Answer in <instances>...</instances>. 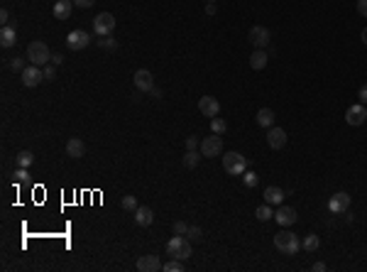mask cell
<instances>
[{
    "label": "cell",
    "instance_id": "cell-39",
    "mask_svg": "<svg viewBox=\"0 0 367 272\" xmlns=\"http://www.w3.org/2000/svg\"><path fill=\"white\" fill-rule=\"evenodd\" d=\"M98 44H101L103 49H115V47H118V44H115V39H101Z\"/></svg>",
    "mask_w": 367,
    "mask_h": 272
},
{
    "label": "cell",
    "instance_id": "cell-27",
    "mask_svg": "<svg viewBox=\"0 0 367 272\" xmlns=\"http://www.w3.org/2000/svg\"><path fill=\"white\" fill-rule=\"evenodd\" d=\"M162 270H164V272H184L186 268H184V260H176V258H171L169 263H164V265H162Z\"/></svg>",
    "mask_w": 367,
    "mask_h": 272
},
{
    "label": "cell",
    "instance_id": "cell-32",
    "mask_svg": "<svg viewBox=\"0 0 367 272\" xmlns=\"http://www.w3.org/2000/svg\"><path fill=\"white\" fill-rule=\"evenodd\" d=\"M15 181L17 184H25V181H29V174H27V167H20V169H15Z\"/></svg>",
    "mask_w": 367,
    "mask_h": 272
},
{
    "label": "cell",
    "instance_id": "cell-22",
    "mask_svg": "<svg viewBox=\"0 0 367 272\" xmlns=\"http://www.w3.org/2000/svg\"><path fill=\"white\" fill-rule=\"evenodd\" d=\"M15 42H17V39H15V27H10V25H2V30H0V44H2L5 49H10Z\"/></svg>",
    "mask_w": 367,
    "mask_h": 272
},
{
    "label": "cell",
    "instance_id": "cell-20",
    "mask_svg": "<svg viewBox=\"0 0 367 272\" xmlns=\"http://www.w3.org/2000/svg\"><path fill=\"white\" fill-rule=\"evenodd\" d=\"M267 61H269L267 52H264V49H257V52L250 54V69H254V71H262V69L267 66Z\"/></svg>",
    "mask_w": 367,
    "mask_h": 272
},
{
    "label": "cell",
    "instance_id": "cell-6",
    "mask_svg": "<svg viewBox=\"0 0 367 272\" xmlns=\"http://www.w3.org/2000/svg\"><path fill=\"white\" fill-rule=\"evenodd\" d=\"M201 154L203 157H218V154H223V137L221 135H211V137H203L201 140Z\"/></svg>",
    "mask_w": 367,
    "mask_h": 272
},
{
    "label": "cell",
    "instance_id": "cell-30",
    "mask_svg": "<svg viewBox=\"0 0 367 272\" xmlns=\"http://www.w3.org/2000/svg\"><path fill=\"white\" fill-rule=\"evenodd\" d=\"M120 206H122L125 211H135V209H137V199H135L132 194H127V196H122V201H120Z\"/></svg>",
    "mask_w": 367,
    "mask_h": 272
},
{
    "label": "cell",
    "instance_id": "cell-26",
    "mask_svg": "<svg viewBox=\"0 0 367 272\" xmlns=\"http://www.w3.org/2000/svg\"><path fill=\"white\" fill-rule=\"evenodd\" d=\"M301 245H304V250H309V253H313V250H318L321 248V241H318V236H313V233H309L304 241H301Z\"/></svg>",
    "mask_w": 367,
    "mask_h": 272
},
{
    "label": "cell",
    "instance_id": "cell-9",
    "mask_svg": "<svg viewBox=\"0 0 367 272\" xmlns=\"http://www.w3.org/2000/svg\"><path fill=\"white\" fill-rule=\"evenodd\" d=\"M132 81H135L137 91H142V93H152V89H154V76L147 69H137L135 76H132Z\"/></svg>",
    "mask_w": 367,
    "mask_h": 272
},
{
    "label": "cell",
    "instance_id": "cell-42",
    "mask_svg": "<svg viewBox=\"0 0 367 272\" xmlns=\"http://www.w3.org/2000/svg\"><path fill=\"white\" fill-rule=\"evenodd\" d=\"M358 98H360V103L365 106V103H367V86H363V89L358 91Z\"/></svg>",
    "mask_w": 367,
    "mask_h": 272
},
{
    "label": "cell",
    "instance_id": "cell-24",
    "mask_svg": "<svg viewBox=\"0 0 367 272\" xmlns=\"http://www.w3.org/2000/svg\"><path fill=\"white\" fill-rule=\"evenodd\" d=\"M201 152H196V150H186V154H184V167L186 169H196L198 167V162H201Z\"/></svg>",
    "mask_w": 367,
    "mask_h": 272
},
{
    "label": "cell",
    "instance_id": "cell-21",
    "mask_svg": "<svg viewBox=\"0 0 367 272\" xmlns=\"http://www.w3.org/2000/svg\"><path fill=\"white\" fill-rule=\"evenodd\" d=\"M284 201V191L279 186H267L264 189V204H282Z\"/></svg>",
    "mask_w": 367,
    "mask_h": 272
},
{
    "label": "cell",
    "instance_id": "cell-8",
    "mask_svg": "<svg viewBox=\"0 0 367 272\" xmlns=\"http://www.w3.org/2000/svg\"><path fill=\"white\" fill-rule=\"evenodd\" d=\"M44 81V71L37 66V64H29L27 69L22 71V84L27 86V89H34V86H39Z\"/></svg>",
    "mask_w": 367,
    "mask_h": 272
},
{
    "label": "cell",
    "instance_id": "cell-41",
    "mask_svg": "<svg viewBox=\"0 0 367 272\" xmlns=\"http://www.w3.org/2000/svg\"><path fill=\"white\" fill-rule=\"evenodd\" d=\"M311 270H313V272H326V270H328V265H326V263H313V265H311Z\"/></svg>",
    "mask_w": 367,
    "mask_h": 272
},
{
    "label": "cell",
    "instance_id": "cell-31",
    "mask_svg": "<svg viewBox=\"0 0 367 272\" xmlns=\"http://www.w3.org/2000/svg\"><path fill=\"white\" fill-rule=\"evenodd\" d=\"M186 238L191 243H198L201 238H203V231L198 228V226H189V233H186Z\"/></svg>",
    "mask_w": 367,
    "mask_h": 272
},
{
    "label": "cell",
    "instance_id": "cell-5",
    "mask_svg": "<svg viewBox=\"0 0 367 272\" xmlns=\"http://www.w3.org/2000/svg\"><path fill=\"white\" fill-rule=\"evenodd\" d=\"M113 30H115V17L111 12H101V15L93 17V32L98 37H108V34H113Z\"/></svg>",
    "mask_w": 367,
    "mask_h": 272
},
{
    "label": "cell",
    "instance_id": "cell-44",
    "mask_svg": "<svg viewBox=\"0 0 367 272\" xmlns=\"http://www.w3.org/2000/svg\"><path fill=\"white\" fill-rule=\"evenodd\" d=\"M206 12L208 15H216V2H206Z\"/></svg>",
    "mask_w": 367,
    "mask_h": 272
},
{
    "label": "cell",
    "instance_id": "cell-12",
    "mask_svg": "<svg viewBox=\"0 0 367 272\" xmlns=\"http://www.w3.org/2000/svg\"><path fill=\"white\" fill-rule=\"evenodd\" d=\"M348 206H350V194H348V191L333 194L331 201H328V211L331 213H345L348 211Z\"/></svg>",
    "mask_w": 367,
    "mask_h": 272
},
{
    "label": "cell",
    "instance_id": "cell-16",
    "mask_svg": "<svg viewBox=\"0 0 367 272\" xmlns=\"http://www.w3.org/2000/svg\"><path fill=\"white\" fill-rule=\"evenodd\" d=\"M274 218H277L279 226L286 228V226H294L299 216H296V209H291V206H279V211L274 213Z\"/></svg>",
    "mask_w": 367,
    "mask_h": 272
},
{
    "label": "cell",
    "instance_id": "cell-1",
    "mask_svg": "<svg viewBox=\"0 0 367 272\" xmlns=\"http://www.w3.org/2000/svg\"><path fill=\"white\" fill-rule=\"evenodd\" d=\"M274 248L284 253V255H296L299 253V248H301V241H299V236H294L291 231H279L277 236H274Z\"/></svg>",
    "mask_w": 367,
    "mask_h": 272
},
{
    "label": "cell",
    "instance_id": "cell-17",
    "mask_svg": "<svg viewBox=\"0 0 367 272\" xmlns=\"http://www.w3.org/2000/svg\"><path fill=\"white\" fill-rule=\"evenodd\" d=\"M132 218H135V223L142 226V228H147V226H152V221H154V213L149 206H137L135 211H132Z\"/></svg>",
    "mask_w": 367,
    "mask_h": 272
},
{
    "label": "cell",
    "instance_id": "cell-46",
    "mask_svg": "<svg viewBox=\"0 0 367 272\" xmlns=\"http://www.w3.org/2000/svg\"><path fill=\"white\" fill-rule=\"evenodd\" d=\"M360 37H363V42H365V47H367V27L363 30V34H360Z\"/></svg>",
    "mask_w": 367,
    "mask_h": 272
},
{
    "label": "cell",
    "instance_id": "cell-28",
    "mask_svg": "<svg viewBox=\"0 0 367 272\" xmlns=\"http://www.w3.org/2000/svg\"><path fill=\"white\" fill-rule=\"evenodd\" d=\"M254 216H257V221H269V218H274L272 204H264V206H259V209L254 211Z\"/></svg>",
    "mask_w": 367,
    "mask_h": 272
},
{
    "label": "cell",
    "instance_id": "cell-23",
    "mask_svg": "<svg viewBox=\"0 0 367 272\" xmlns=\"http://www.w3.org/2000/svg\"><path fill=\"white\" fill-rule=\"evenodd\" d=\"M257 125H262V128H272V125H274V111H272V108H262V111H257Z\"/></svg>",
    "mask_w": 367,
    "mask_h": 272
},
{
    "label": "cell",
    "instance_id": "cell-33",
    "mask_svg": "<svg viewBox=\"0 0 367 272\" xmlns=\"http://www.w3.org/2000/svg\"><path fill=\"white\" fill-rule=\"evenodd\" d=\"M189 233V223L186 221H176L174 223V236H186Z\"/></svg>",
    "mask_w": 367,
    "mask_h": 272
},
{
    "label": "cell",
    "instance_id": "cell-43",
    "mask_svg": "<svg viewBox=\"0 0 367 272\" xmlns=\"http://www.w3.org/2000/svg\"><path fill=\"white\" fill-rule=\"evenodd\" d=\"M0 22H2V25H7V22H10V12H7L5 7L0 10Z\"/></svg>",
    "mask_w": 367,
    "mask_h": 272
},
{
    "label": "cell",
    "instance_id": "cell-18",
    "mask_svg": "<svg viewBox=\"0 0 367 272\" xmlns=\"http://www.w3.org/2000/svg\"><path fill=\"white\" fill-rule=\"evenodd\" d=\"M66 154H69L71 159H81L86 154V142L81 137H71V140L66 142Z\"/></svg>",
    "mask_w": 367,
    "mask_h": 272
},
{
    "label": "cell",
    "instance_id": "cell-37",
    "mask_svg": "<svg viewBox=\"0 0 367 272\" xmlns=\"http://www.w3.org/2000/svg\"><path fill=\"white\" fill-rule=\"evenodd\" d=\"M198 147H201L198 137H194V135H191V137H186V150H198Z\"/></svg>",
    "mask_w": 367,
    "mask_h": 272
},
{
    "label": "cell",
    "instance_id": "cell-14",
    "mask_svg": "<svg viewBox=\"0 0 367 272\" xmlns=\"http://www.w3.org/2000/svg\"><path fill=\"white\" fill-rule=\"evenodd\" d=\"M267 145H269L272 150H282L284 145H286V133H284L282 128H269V133H267Z\"/></svg>",
    "mask_w": 367,
    "mask_h": 272
},
{
    "label": "cell",
    "instance_id": "cell-29",
    "mask_svg": "<svg viewBox=\"0 0 367 272\" xmlns=\"http://www.w3.org/2000/svg\"><path fill=\"white\" fill-rule=\"evenodd\" d=\"M211 130L216 133V135H223L228 130V123L223 118H211Z\"/></svg>",
    "mask_w": 367,
    "mask_h": 272
},
{
    "label": "cell",
    "instance_id": "cell-19",
    "mask_svg": "<svg viewBox=\"0 0 367 272\" xmlns=\"http://www.w3.org/2000/svg\"><path fill=\"white\" fill-rule=\"evenodd\" d=\"M74 12V2L71 0H57L54 2V17L57 20H69Z\"/></svg>",
    "mask_w": 367,
    "mask_h": 272
},
{
    "label": "cell",
    "instance_id": "cell-40",
    "mask_svg": "<svg viewBox=\"0 0 367 272\" xmlns=\"http://www.w3.org/2000/svg\"><path fill=\"white\" fill-rule=\"evenodd\" d=\"M358 12L363 17H367V0H358Z\"/></svg>",
    "mask_w": 367,
    "mask_h": 272
},
{
    "label": "cell",
    "instance_id": "cell-47",
    "mask_svg": "<svg viewBox=\"0 0 367 272\" xmlns=\"http://www.w3.org/2000/svg\"><path fill=\"white\" fill-rule=\"evenodd\" d=\"M206 2H216V0H206Z\"/></svg>",
    "mask_w": 367,
    "mask_h": 272
},
{
    "label": "cell",
    "instance_id": "cell-13",
    "mask_svg": "<svg viewBox=\"0 0 367 272\" xmlns=\"http://www.w3.org/2000/svg\"><path fill=\"white\" fill-rule=\"evenodd\" d=\"M250 44H254L257 49H264L269 44V30L262 27V25H254L250 30Z\"/></svg>",
    "mask_w": 367,
    "mask_h": 272
},
{
    "label": "cell",
    "instance_id": "cell-3",
    "mask_svg": "<svg viewBox=\"0 0 367 272\" xmlns=\"http://www.w3.org/2000/svg\"><path fill=\"white\" fill-rule=\"evenodd\" d=\"M27 59H29V64L47 66V64L52 61V52H49V47H47L44 42L34 39V42H29V47H27Z\"/></svg>",
    "mask_w": 367,
    "mask_h": 272
},
{
    "label": "cell",
    "instance_id": "cell-36",
    "mask_svg": "<svg viewBox=\"0 0 367 272\" xmlns=\"http://www.w3.org/2000/svg\"><path fill=\"white\" fill-rule=\"evenodd\" d=\"M42 71H44V81H54V79H57V71H54V64H47V66H44Z\"/></svg>",
    "mask_w": 367,
    "mask_h": 272
},
{
    "label": "cell",
    "instance_id": "cell-45",
    "mask_svg": "<svg viewBox=\"0 0 367 272\" xmlns=\"http://www.w3.org/2000/svg\"><path fill=\"white\" fill-rule=\"evenodd\" d=\"M61 61H64V57H61V54H54V57H52V64H54V66H57V64H61Z\"/></svg>",
    "mask_w": 367,
    "mask_h": 272
},
{
    "label": "cell",
    "instance_id": "cell-11",
    "mask_svg": "<svg viewBox=\"0 0 367 272\" xmlns=\"http://www.w3.org/2000/svg\"><path fill=\"white\" fill-rule=\"evenodd\" d=\"M345 121L348 125H353V128H358V125H363L367 121V108L363 103H355V106H350L348 111H345Z\"/></svg>",
    "mask_w": 367,
    "mask_h": 272
},
{
    "label": "cell",
    "instance_id": "cell-2",
    "mask_svg": "<svg viewBox=\"0 0 367 272\" xmlns=\"http://www.w3.org/2000/svg\"><path fill=\"white\" fill-rule=\"evenodd\" d=\"M223 169H226L230 177L245 174L247 172V157H243L240 152H226L223 154Z\"/></svg>",
    "mask_w": 367,
    "mask_h": 272
},
{
    "label": "cell",
    "instance_id": "cell-4",
    "mask_svg": "<svg viewBox=\"0 0 367 272\" xmlns=\"http://www.w3.org/2000/svg\"><path fill=\"white\" fill-rule=\"evenodd\" d=\"M167 253L176 260H189L191 258V241L186 236H174L169 243H167Z\"/></svg>",
    "mask_w": 367,
    "mask_h": 272
},
{
    "label": "cell",
    "instance_id": "cell-7",
    "mask_svg": "<svg viewBox=\"0 0 367 272\" xmlns=\"http://www.w3.org/2000/svg\"><path fill=\"white\" fill-rule=\"evenodd\" d=\"M91 44V34L84 30H71L66 34V47L71 49V52H81Z\"/></svg>",
    "mask_w": 367,
    "mask_h": 272
},
{
    "label": "cell",
    "instance_id": "cell-10",
    "mask_svg": "<svg viewBox=\"0 0 367 272\" xmlns=\"http://www.w3.org/2000/svg\"><path fill=\"white\" fill-rule=\"evenodd\" d=\"M198 111H201L203 118H216L218 111H221V103L213 96H203V98H198Z\"/></svg>",
    "mask_w": 367,
    "mask_h": 272
},
{
    "label": "cell",
    "instance_id": "cell-35",
    "mask_svg": "<svg viewBox=\"0 0 367 272\" xmlns=\"http://www.w3.org/2000/svg\"><path fill=\"white\" fill-rule=\"evenodd\" d=\"M243 181H245V186H250V189H252V186H257L259 177H257L254 172H245V174H243Z\"/></svg>",
    "mask_w": 367,
    "mask_h": 272
},
{
    "label": "cell",
    "instance_id": "cell-38",
    "mask_svg": "<svg viewBox=\"0 0 367 272\" xmlns=\"http://www.w3.org/2000/svg\"><path fill=\"white\" fill-rule=\"evenodd\" d=\"M71 2H74L76 7H81V10H86V7H91V5H93L96 0H71Z\"/></svg>",
    "mask_w": 367,
    "mask_h": 272
},
{
    "label": "cell",
    "instance_id": "cell-15",
    "mask_svg": "<svg viewBox=\"0 0 367 272\" xmlns=\"http://www.w3.org/2000/svg\"><path fill=\"white\" fill-rule=\"evenodd\" d=\"M135 268H137V272H157L162 270V263H159L157 255H142Z\"/></svg>",
    "mask_w": 367,
    "mask_h": 272
},
{
    "label": "cell",
    "instance_id": "cell-25",
    "mask_svg": "<svg viewBox=\"0 0 367 272\" xmlns=\"http://www.w3.org/2000/svg\"><path fill=\"white\" fill-rule=\"evenodd\" d=\"M15 162H17V167H29V164L34 162V154L29 150H22V152L15 154Z\"/></svg>",
    "mask_w": 367,
    "mask_h": 272
},
{
    "label": "cell",
    "instance_id": "cell-34",
    "mask_svg": "<svg viewBox=\"0 0 367 272\" xmlns=\"http://www.w3.org/2000/svg\"><path fill=\"white\" fill-rule=\"evenodd\" d=\"M25 59H27V57H25ZM25 59H22V57H15V59L10 61V69H12V71H20V74H22V71L27 69V66H25Z\"/></svg>",
    "mask_w": 367,
    "mask_h": 272
}]
</instances>
